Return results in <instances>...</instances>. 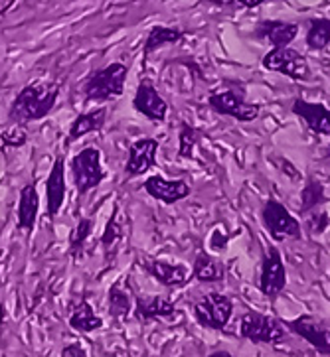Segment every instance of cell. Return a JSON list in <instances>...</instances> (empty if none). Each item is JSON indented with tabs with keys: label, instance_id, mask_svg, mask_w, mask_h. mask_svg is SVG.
Listing matches in <instances>:
<instances>
[{
	"label": "cell",
	"instance_id": "6da1fadb",
	"mask_svg": "<svg viewBox=\"0 0 330 357\" xmlns=\"http://www.w3.org/2000/svg\"><path fill=\"white\" fill-rule=\"evenodd\" d=\"M57 95H59L57 83L38 81L32 85H26L12 101L8 116L12 119V123L18 125L38 123L52 113V109L56 107Z\"/></svg>",
	"mask_w": 330,
	"mask_h": 357
},
{
	"label": "cell",
	"instance_id": "7a4b0ae2",
	"mask_svg": "<svg viewBox=\"0 0 330 357\" xmlns=\"http://www.w3.org/2000/svg\"><path fill=\"white\" fill-rule=\"evenodd\" d=\"M127 66L115 61L109 63L101 70H97L92 73V77L85 81L83 85V95L87 101H107L119 97L125 91V81H127Z\"/></svg>",
	"mask_w": 330,
	"mask_h": 357
},
{
	"label": "cell",
	"instance_id": "3957f363",
	"mask_svg": "<svg viewBox=\"0 0 330 357\" xmlns=\"http://www.w3.org/2000/svg\"><path fill=\"white\" fill-rule=\"evenodd\" d=\"M239 335L251 344L275 346L285 340V328L273 316L261 312H245L239 320Z\"/></svg>",
	"mask_w": 330,
	"mask_h": 357
},
{
	"label": "cell",
	"instance_id": "277c9868",
	"mask_svg": "<svg viewBox=\"0 0 330 357\" xmlns=\"http://www.w3.org/2000/svg\"><path fill=\"white\" fill-rule=\"evenodd\" d=\"M71 174H73V184L80 192V196H85L93 188L101 184L105 180V170H103L99 149L87 146L80 150L71 158Z\"/></svg>",
	"mask_w": 330,
	"mask_h": 357
},
{
	"label": "cell",
	"instance_id": "5b68a950",
	"mask_svg": "<svg viewBox=\"0 0 330 357\" xmlns=\"http://www.w3.org/2000/svg\"><path fill=\"white\" fill-rule=\"evenodd\" d=\"M261 219L265 229L273 237V241H285V239H301L303 227L301 221L285 208L281 202L277 199H267L263 206Z\"/></svg>",
	"mask_w": 330,
	"mask_h": 357
},
{
	"label": "cell",
	"instance_id": "8992f818",
	"mask_svg": "<svg viewBox=\"0 0 330 357\" xmlns=\"http://www.w3.org/2000/svg\"><path fill=\"white\" fill-rule=\"evenodd\" d=\"M234 314V302L226 294L210 292L194 304V318L208 330H224Z\"/></svg>",
	"mask_w": 330,
	"mask_h": 357
},
{
	"label": "cell",
	"instance_id": "52a82bcc",
	"mask_svg": "<svg viewBox=\"0 0 330 357\" xmlns=\"http://www.w3.org/2000/svg\"><path fill=\"white\" fill-rule=\"evenodd\" d=\"M287 287V268L283 257L277 247H269L261 259V273H259V290L265 298L277 300L283 294Z\"/></svg>",
	"mask_w": 330,
	"mask_h": 357
},
{
	"label": "cell",
	"instance_id": "ba28073f",
	"mask_svg": "<svg viewBox=\"0 0 330 357\" xmlns=\"http://www.w3.org/2000/svg\"><path fill=\"white\" fill-rule=\"evenodd\" d=\"M263 68L267 71H277L295 81H305L310 77V68L305 56H301L293 47H273L261 59Z\"/></svg>",
	"mask_w": 330,
	"mask_h": 357
},
{
	"label": "cell",
	"instance_id": "9c48e42d",
	"mask_svg": "<svg viewBox=\"0 0 330 357\" xmlns=\"http://www.w3.org/2000/svg\"><path fill=\"white\" fill-rule=\"evenodd\" d=\"M287 328L293 334L301 335L308 346H313L322 356H330V322L317 316L303 314L287 322Z\"/></svg>",
	"mask_w": 330,
	"mask_h": 357
},
{
	"label": "cell",
	"instance_id": "30bf717a",
	"mask_svg": "<svg viewBox=\"0 0 330 357\" xmlns=\"http://www.w3.org/2000/svg\"><path fill=\"white\" fill-rule=\"evenodd\" d=\"M210 109L217 113V115H226L236 119L239 123H251L255 121L259 113H261V107L255 103H248L241 95L236 91H220L210 95L208 99Z\"/></svg>",
	"mask_w": 330,
	"mask_h": 357
},
{
	"label": "cell",
	"instance_id": "8fae6325",
	"mask_svg": "<svg viewBox=\"0 0 330 357\" xmlns=\"http://www.w3.org/2000/svg\"><path fill=\"white\" fill-rule=\"evenodd\" d=\"M133 107L137 113L147 116L152 123H164L166 115H168V105L162 99V95L155 89V85L150 81L138 83L135 97H133Z\"/></svg>",
	"mask_w": 330,
	"mask_h": 357
},
{
	"label": "cell",
	"instance_id": "7c38bea8",
	"mask_svg": "<svg viewBox=\"0 0 330 357\" xmlns=\"http://www.w3.org/2000/svg\"><path fill=\"white\" fill-rule=\"evenodd\" d=\"M145 190L150 197L159 199L166 206L178 204L190 196V185L184 180H166L162 176H150L145 180Z\"/></svg>",
	"mask_w": 330,
	"mask_h": 357
},
{
	"label": "cell",
	"instance_id": "4fadbf2b",
	"mask_svg": "<svg viewBox=\"0 0 330 357\" xmlns=\"http://www.w3.org/2000/svg\"><path fill=\"white\" fill-rule=\"evenodd\" d=\"M157 154H159V140L141 139L133 142L129 149V162L125 166L127 176L135 178V176L147 174L155 166Z\"/></svg>",
	"mask_w": 330,
	"mask_h": 357
},
{
	"label": "cell",
	"instance_id": "5bb4252c",
	"mask_svg": "<svg viewBox=\"0 0 330 357\" xmlns=\"http://www.w3.org/2000/svg\"><path fill=\"white\" fill-rule=\"evenodd\" d=\"M293 115L299 116L313 132L317 135H330V109L324 105L310 103L305 99H295L291 105Z\"/></svg>",
	"mask_w": 330,
	"mask_h": 357
},
{
	"label": "cell",
	"instance_id": "9a60e30c",
	"mask_svg": "<svg viewBox=\"0 0 330 357\" xmlns=\"http://www.w3.org/2000/svg\"><path fill=\"white\" fill-rule=\"evenodd\" d=\"M145 268L150 277L159 280L162 287L178 288L184 287L190 278H192V271L186 265H172L166 261H159V259H150L145 263Z\"/></svg>",
	"mask_w": 330,
	"mask_h": 357
},
{
	"label": "cell",
	"instance_id": "2e32d148",
	"mask_svg": "<svg viewBox=\"0 0 330 357\" xmlns=\"http://www.w3.org/2000/svg\"><path fill=\"white\" fill-rule=\"evenodd\" d=\"M64 199H66V166H64V156H57L52 170L48 174L46 182V202L50 218H56L57 211L64 206Z\"/></svg>",
	"mask_w": 330,
	"mask_h": 357
},
{
	"label": "cell",
	"instance_id": "e0dca14e",
	"mask_svg": "<svg viewBox=\"0 0 330 357\" xmlns=\"http://www.w3.org/2000/svg\"><path fill=\"white\" fill-rule=\"evenodd\" d=\"M135 318L138 322H152V320H166L176 312L174 302L164 296H138L135 302Z\"/></svg>",
	"mask_w": 330,
	"mask_h": 357
},
{
	"label": "cell",
	"instance_id": "ac0fdd59",
	"mask_svg": "<svg viewBox=\"0 0 330 357\" xmlns=\"http://www.w3.org/2000/svg\"><path fill=\"white\" fill-rule=\"evenodd\" d=\"M299 34V26L293 22H279V20H267L261 22L255 30L259 40H267L273 47H287Z\"/></svg>",
	"mask_w": 330,
	"mask_h": 357
},
{
	"label": "cell",
	"instance_id": "d6986e66",
	"mask_svg": "<svg viewBox=\"0 0 330 357\" xmlns=\"http://www.w3.org/2000/svg\"><path fill=\"white\" fill-rule=\"evenodd\" d=\"M105 119H107V109H105V107H97V109H93V111H87V113H83V115L76 116L73 123L69 125L66 146L78 142V140L83 139V137L89 135V132L101 130L103 125H105Z\"/></svg>",
	"mask_w": 330,
	"mask_h": 357
},
{
	"label": "cell",
	"instance_id": "ffe728a7",
	"mask_svg": "<svg viewBox=\"0 0 330 357\" xmlns=\"http://www.w3.org/2000/svg\"><path fill=\"white\" fill-rule=\"evenodd\" d=\"M125 237H127V218H125V213L117 208L101 235L103 253H105L107 259H113L115 255H117V251H119V247H121L123 241H125Z\"/></svg>",
	"mask_w": 330,
	"mask_h": 357
},
{
	"label": "cell",
	"instance_id": "44dd1931",
	"mask_svg": "<svg viewBox=\"0 0 330 357\" xmlns=\"http://www.w3.org/2000/svg\"><path fill=\"white\" fill-rule=\"evenodd\" d=\"M40 213V196L34 184L24 185L18 202V227L26 233H32L36 227V219Z\"/></svg>",
	"mask_w": 330,
	"mask_h": 357
},
{
	"label": "cell",
	"instance_id": "7402d4cb",
	"mask_svg": "<svg viewBox=\"0 0 330 357\" xmlns=\"http://www.w3.org/2000/svg\"><path fill=\"white\" fill-rule=\"evenodd\" d=\"M192 278L200 282H222L226 278V265L208 253H198L192 266Z\"/></svg>",
	"mask_w": 330,
	"mask_h": 357
},
{
	"label": "cell",
	"instance_id": "603a6c76",
	"mask_svg": "<svg viewBox=\"0 0 330 357\" xmlns=\"http://www.w3.org/2000/svg\"><path fill=\"white\" fill-rule=\"evenodd\" d=\"M103 326V320L93 312V306L83 298L78 304V308L73 310V314L69 316V328L73 332H80V334H89L95 332Z\"/></svg>",
	"mask_w": 330,
	"mask_h": 357
},
{
	"label": "cell",
	"instance_id": "cb8c5ba5",
	"mask_svg": "<svg viewBox=\"0 0 330 357\" xmlns=\"http://www.w3.org/2000/svg\"><path fill=\"white\" fill-rule=\"evenodd\" d=\"M307 42L308 50H324L330 46V18H313L308 20L307 30Z\"/></svg>",
	"mask_w": 330,
	"mask_h": 357
},
{
	"label": "cell",
	"instance_id": "d4e9b609",
	"mask_svg": "<svg viewBox=\"0 0 330 357\" xmlns=\"http://www.w3.org/2000/svg\"><path fill=\"white\" fill-rule=\"evenodd\" d=\"M182 32L176 30V28H166V26H157L152 28L147 36V42H145V54H152L162 46H168V44H176L182 40Z\"/></svg>",
	"mask_w": 330,
	"mask_h": 357
},
{
	"label": "cell",
	"instance_id": "484cf974",
	"mask_svg": "<svg viewBox=\"0 0 330 357\" xmlns=\"http://www.w3.org/2000/svg\"><path fill=\"white\" fill-rule=\"evenodd\" d=\"M327 202L324 196V185L315 178H308L307 184L301 192V213H310L317 208H320Z\"/></svg>",
	"mask_w": 330,
	"mask_h": 357
},
{
	"label": "cell",
	"instance_id": "4316f807",
	"mask_svg": "<svg viewBox=\"0 0 330 357\" xmlns=\"http://www.w3.org/2000/svg\"><path fill=\"white\" fill-rule=\"evenodd\" d=\"M133 308L131 294L121 284H113L109 290V314L113 318H125Z\"/></svg>",
	"mask_w": 330,
	"mask_h": 357
},
{
	"label": "cell",
	"instance_id": "83f0119b",
	"mask_svg": "<svg viewBox=\"0 0 330 357\" xmlns=\"http://www.w3.org/2000/svg\"><path fill=\"white\" fill-rule=\"evenodd\" d=\"M202 139V130L192 127L188 123L180 125V132H178V156L180 158H192L194 149L198 146V142Z\"/></svg>",
	"mask_w": 330,
	"mask_h": 357
},
{
	"label": "cell",
	"instance_id": "f1b7e54d",
	"mask_svg": "<svg viewBox=\"0 0 330 357\" xmlns=\"http://www.w3.org/2000/svg\"><path fill=\"white\" fill-rule=\"evenodd\" d=\"M93 227H95V223H93V219L89 218H81L80 221L76 223V227L69 233V249H71V253H80L81 249H83V245H85V241L92 237Z\"/></svg>",
	"mask_w": 330,
	"mask_h": 357
},
{
	"label": "cell",
	"instance_id": "f546056e",
	"mask_svg": "<svg viewBox=\"0 0 330 357\" xmlns=\"http://www.w3.org/2000/svg\"><path fill=\"white\" fill-rule=\"evenodd\" d=\"M0 140H2L6 146H10V149H20V146L26 144L28 135H26V130H24V125L12 123L10 127L0 130Z\"/></svg>",
	"mask_w": 330,
	"mask_h": 357
},
{
	"label": "cell",
	"instance_id": "4dcf8cb0",
	"mask_svg": "<svg viewBox=\"0 0 330 357\" xmlns=\"http://www.w3.org/2000/svg\"><path fill=\"white\" fill-rule=\"evenodd\" d=\"M307 215H308L307 227L313 237H315V235H320L322 231L329 227V215H327L324 211H310V213H307Z\"/></svg>",
	"mask_w": 330,
	"mask_h": 357
},
{
	"label": "cell",
	"instance_id": "1f68e13d",
	"mask_svg": "<svg viewBox=\"0 0 330 357\" xmlns=\"http://www.w3.org/2000/svg\"><path fill=\"white\" fill-rule=\"evenodd\" d=\"M62 357H87V354L80 344H69L62 349Z\"/></svg>",
	"mask_w": 330,
	"mask_h": 357
},
{
	"label": "cell",
	"instance_id": "d6a6232c",
	"mask_svg": "<svg viewBox=\"0 0 330 357\" xmlns=\"http://www.w3.org/2000/svg\"><path fill=\"white\" fill-rule=\"evenodd\" d=\"M236 2H239V4L245 6V8H255V6H259L265 0H236Z\"/></svg>",
	"mask_w": 330,
	"mask_h": 357
},
{
	"label": "cell",
	"instance_id": "836d02e7",
	"mask_svg": "<svg viewBox=\"0 0 330 357\" xmlns=\"http://www.w3.org/2000/svg\"><path fill=\"white\" fill-rule=\"evenodd\" d=\"M208 357H236V356H231L229 351H214V354H210Z\"/></svg>",
	"mask_w": 330,
	"mask_h": 357
},
{
	"label": "cell",
	"instance_id": "e575fe53",
	"mask_svg": "<svg viewBox=\"0 0 330 357\" xmlns=\"http://www.w3.org/2000/svg\"><path fill=\"white\" fill-rule=\"evenodd\" d=\"M327 154H329V156H330V144H329V149H327Z\"/></svg>",
	"mask_w": 330,
	"mask_h": 357
}]
</instances>
